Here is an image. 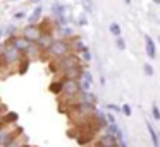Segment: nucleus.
Listing matches in <instances>:
<instances>
[{"mask_svg":"<svg viewBox=\"0 0 160 147\" xmlns=\"http://www.w3.org/2000/svg\"><path fill=\"white\" fill-rule=\"evenodd\" d=\"M79 91H81V85L76 79H62V91H60V94L66 98V101L74 99Z\"/></svg>","mask_w":160,"mask_h":147,"instance_id":"nucleus-1","label":"nucleus"},{"mask_svg":"<svg viewBox=\"0 0 160 147\" xmlns=\"http://www.w3.org/2000/svg\"><path fill=\"white\" fill-rule=\"evenodd\" d=\"M0 60H2V65H14V63H19V60H21V51L9 43L7 46L4 48V51L0 53Z\"/></svg>","mask_w":160,"mask_h":147,"instance_id":"nucleus-2","label":"nucleus"},{"mask_svg":"<svg viewBox=\"0 0 160 147\" xmlns=\"http://www.w3.org/2000/svg\"><path fill=\"white\" fill-rule=\"evenodd\" d=\"M47 51H48L50 57L59 58V57H64L66 53H69V51H71V44L67 43V41H64V39H53L52 43L48 44Z\"/></svg>","mask_w":160,"mask_h":147,"instance_id":"nucleus-3","label":"nucleus"},{"mask_svg":"<svg viewBox=\"0 0 160 147\" xmlns=\"http://www.w3.org/2000/svg\"><path fill=\"white\" fill-rule=\"evenodd\" d=\"M76 65H81V62L76 55H71V53H66L64 57H59V60H57V68L62 72L67 70V68L76 67Z\"/></svg>","mask_w":160,"mask_h":147,"instance_id":"nucleus-4","label":"nucleus"},{"mask_svg":"<svg viewBox=\"0 0 160 147\" xmlns=\"http://www.w3.org/2000/svg\"><path fill=\"white\" fill-rule=\"evenodd\" d=\"M40 34H42V29H40L36 24H29L28 27L22 29V36H24L26 39H29L31 43H36V39L40 38Z\"/></svg>","mask_w":160,"mask_h":147,"instance_id":"nucleus-5","label":"nucleus"},{"mask_svg":"<svg viewBox=\"0 0 160 147\" xmlns=\"http://www.w3.org/2000/svg\"><path fill=\"white\" fill-rule=\"evenodd\" d=\"M11 44H12L14 48H18L19 51H26V50L29 48V44H31V41H29V39H26L24 36H19V38H14Z\"/></svg>","mask_w":160,"mask_h":147,"instance_id":"nucleus-6","label":"nucleus"},{"mask_svg":"<svg viewBox=\"0 0 160 147\" xmlns=\"http://www.w3.org/2000/svg\"><path fill=\"white\" fill-rule=\"evenodd\" d=\"M145 43H146V55H148V58H152V60H153V58H155V55H157L155 41H153L148 34H145Z\"/></svg>","mask_w":160,"mask_h":147,"instance_id":"nucleus-7","label":"nucleus"},{"mask_svg":"<svg viewBox=\"0 0 160 147\" xmlns=\"http://www.w3.org/2000/svg\"><path fill=\"white\" fill-rule=\"evenodd\" d=\"M114 144H117V139H115L114 135H112L110 132L105 133V135L100 137V140H98V145L100 147H107V145H114Z\"/></svg>","mask_w":160,"mask_h":147,"instance_id":"nucleus-8","label":"nucleus"},{"mask_svg":"<svg viewBox=\"0 0 160 147\" xmlns=\"http://www.w3.org/2000/svg\"><path fill=\"white\" fill-rule=\"evenodd\" d=\"M42 12H43V9H42L40 5L35 7V10L31 12V16L28 17V22H29V24H38V21L42 19Z\"/></svg>","mask_w":160,"mask_h":147,"instance_id":"nucleus-9","label":"nucleus"},{"mask_svg":"<svg viewBox=\"0 0 160 147\" xmlns=\"http://www.w3.org/2000/svg\"><path fill=\"white\" fill-rule=\"evenodd\" d=\"M146 128H148V133H150V137H152L153 147H158V145H160V139H158V135H157L155 128H153V125H152L150 122H146Z\"/></svg>","mask_w":160,"mask_h":147,"instance_id":"nucleus-10","label":"nucleus"},{"mask_svg":"<svg viewBox=\"0 0 160 147\" xmlns=\"http://www.w3.org/2000/svg\"><path fill=\"white\" fill-rule=\"evenodd\" d=\"M71 48H72V50H76V51H83V50H86L88 46H86V44H84L81 39H78V38H76V39H72V44H71Z\"/></svg>","mask_w":160,"mask_h":147,"instance_id":"nucleus-11","label":"nucleus"},{"mask_svg":"<svg viewBox=\"0 0 160 147\" xmlns=\"http://www.w3.org/2000/svg\"><path fill=\"white\" fill-rule=\"evenodd\" d=\"M108 29H110V33L114 34V36H121V26H119L117 22H112L110 26H108Z\"/></svg>","mask_w":160,"mask_h":147,"instance_id":"nucleus-12","label":"nucleus"},{"mask_svg":"<svg viewBox=\"0 0 160 147\" xmlns=\"http://www.w3.org/2000/svg\"><path fill=\"white\" fill-rule=\"evenodd\" d=\"M50 91H52V92H60V91H62V79H60V80L52 82V85H50Z\"/></svg>","mask_w":160,"mask_h":147,"instance_id":"nucleus-13","label":"nucleus"},{"mask_svg":"<svg viewBox=\"0 0 160 147\" xmlns=\"http://www.w3.org/2000/svg\"><path fill=\"white\" fill-rule=\"evenodd\" d=\"M16 120H18V115H16V113H7V116H4L0 122H2V123H7V122H16Z\"/></svg>","mask_w":160,"mask_h":147,"instance_id":"nucleus-14","label":"nucleus"},{"mask_svg":"<svg viewBox=\"0 0 160 147\" xmlns=\"http://www.w3.org/2000/svg\"><path fill=\"white\" fill-rule=\"evenodd\" d=\"M152 116L155 120H160V109H158V106H157V104L152 106Z\"/></svg>","mask_w":160,"mask_h":147,"instance_id":"nucleus-15","label":"nucleus"},{"mask_svg":"<svg viewBox=\"0 0 160 147\" xmlns=\"http://www.w3.org/2000/svg\"><path fill=\"white\" fill-rule=\"evenodd\" d=\"M143 68H145V74L146 75H153V74H155V70H153V67L150 63H145V65H143Z\"/></svg>","mask_w":160,"mask_h":147,"instance_id":"nucleus-16","label":"nucleus"},{"mask_svg":"<svg viewBox=\"0 0 160 147\" xmlns=\"http://www.w3.org/2000/svg\"><path fill=\"white\" fill-rule=\"evenodd\" d=\"M121 111L124 113L126 116H131V106H129V104H122L121 106Z\"/></svg>","mask_w":160,"mask_h":147,"instance_id":"nucleus-17","label":"nucleus"},{"mask_svg":"<svg viewBox=\"0 0 160 147\" xmlns=\"http://www.w3.org/2000/svg\"><path fill=\"white\" fill-rule=\"evenodd\" d=\"M81 53H83V60L84 62H90L91 60V53H90V50H88V48H86V50H83Z\"/></svg>","mask_w":160,"mask_h":147,"instance_id":"nucleus-18","label":"nucleus"},{"mask_svg":"<svg viewBox=\"0 0 160 147\" xmlns=\"http://www.w3.org/2000/svg\"><path fill=\"white\" fill-rule=\"evenodd\" d=\"M117 48H119V50H124V48H126V41L122 39L121 36H117Z\"/></svg>","mask_w":160,"mask_h":147,"instance_id":"nucleus-19","label":"nucleus"},{"mask_svg":"<svg viewBox=\"0 0 160 147\" xmlns=\"http://www.w3.org/2000/svg\"><path fill=\"white\" fill-rule=\"evenodd\" d=\"M90 89H91V82L83 80V84H81V91H90Z\"/></svg>","mask_w":160,"mask_h":147,"instance_id":"nucleus-20","label":"nucleus"},{"mask_svg":"<svg viewBox=\"0 0 160 147\" xmlns=\"http://www.w3.org/2000/svg\"><path fill=\"white\" fill-rule=\"evenodd\" d=\"M53 12L60 16V14H64V7H62V5H59V3H55V5H53Z\"/></svg>","mask_w":160,"mask_h":147,"instance_id":"nucleus-21","label":"nucleus"},{"mask_svg":"<svg viewBox=\"0 0 160 147\" xmlns=\"http://www.w3.org/2000/svg\"><path fill=\"white\" fill-rule=\"evenodd\" d=\"M81 77H83L84 80H88V82H93V77H91L90 72H84V70H83V75H81Z\"/></svg>","mask_w":160,"mask_h":147,"instance_id":"nucleus-22","label":"nucleus"},{"mask_svg":"<svg viewBox=\"0 0 160 147\" xmlns=\"http://www.w3.org/2000/svg\"><path fill=\"white\" fill-rule=\"evenodd\" d=\"M105 118L108 120V123H115V118H114V115H110V113H105Z\"/></svg>","mask_w":160,"mask_h":147,"instance_id":"nucleus-23","label":"nucleus"},{"mask_svg":"<svg viewBox=\"0 0 160 147\" xmlns=\"http://www.w3.org/2000/svg\"><path fill=\"white\" fill-rule=\"evenodd\" d=\"M107 108L108 109H114V111H119V109H121L119 106H115V104H107Z\"/></svg>","mask_w":160,"mask_h":147,"instance_id":"nucleus-24","label":"nucleus"},{"mask_svg":"<svg viewBox=\"0 0 160 147\" xmlns=\"http://www.w3.org/2000/svg\"><path fill=\"white\" fill-rule=\"evenodd\" d=\"M117 145H119V147H126V142H124V139H122V140H117Z\"/></svg>","mask_w":160,"mask_h":147,"instance_id":"nucleus-25","label":"nucleus"},{"mask_svg":"<svg viewBox=\"0 0 160 147\" xmlns=\"http://www.w3.org/2000/svg\"><path fill=\"white\" fill-rule=\"evenodd\" d=\"M21 17H24V12H18V14H16V19H21Z\"/></svg>","mask_w":160,"mask_h":147,"instance_id":"nucleus-26","label":"nucleus"},{"mask_svg":"<svg viewBox=\"0 0 160 147\" xmlns=\"http://www.w3.org/2000/svg\"><path fill=\"white\" fill-rule=\"evenodd\" d=\"M2 36H4V29H0V39H2Z\"/></svg>","mask_w":160,"mask_h":147,"instance_id":"nucleus-27","label":"nucleus"},{"mask_svg":"<svg viewBox=\"0 0 160 147\" xmlns=\"http://www.w3.org/2000/svg\"><path fill=\"white\" fill-rule=\"evenodd\" d=\"M124 2H126V3H128V5H129V3H131V0H124Z\"/></svg>","mask_w":160,"mask_h":147,"instance_id":"nucleus-28","label":"nucleus"},{"mask_svg":"<svg viewBox=\"0 0 160 147\" xmlns=\"http://www.w3.org/2000/svg\"><path fill=\"white\" fill-rule=\"evenodd\" d=\"M107 147H117V144H114V145H107Z\"/></svg>","mask_w":160,"mask_h":147,"instance_id":"nucleus-29","label":"nucleus"},{"mask_svg":"<svg viewBox=\"0 0 160 147\" xmlns=\"http://www.w3.org/2000/svg\"><path fill=\"white\" fill-rule=\"evenodd\" d=\"M155 3H160V0H155Z\"/></svg>","mask_w":160,"mask_h":147,"instance_id":"nucleus-30","label":"nucleus"},{"mask_svg":"<svg viewBox=\"0 0 160 147\" xmlns=\"http://www.w3.org/2000/svg\"><path fill=\"white\" fill-rule=\"evenodd\" d=\"M31 2H40V0H31Z\"/></svg>","mask_w":160,"mask_h":147,"instance_id":"nucleus-31","label":"nucleus"},{"mask_svg":"<svg viewBox=\"0 0 160 147\" xmlns=\"http://www.w3.org/2000/svg\"><path fill=\"white\" fill-rule=\"evenodd\" d=\"M24 147H28V145H24Z\"/></svg>","mask_w":160,"mask_h":147,"instance_id":"nucleus-32","label":"nucleus"},{"mask_svg":"<svg viewBox=\"0 0 160 147\" xmlns=\"http://www.w3.org/2000/svg\"><path fill=\"white\" fill-rule=\"evenodd\" d=\"M158 147H160V145H158Z\"/></svg>","mask_w":160,"mask_h":147,"instance_id":"nucleus-33","label":"nucleus"}]
</instances>
